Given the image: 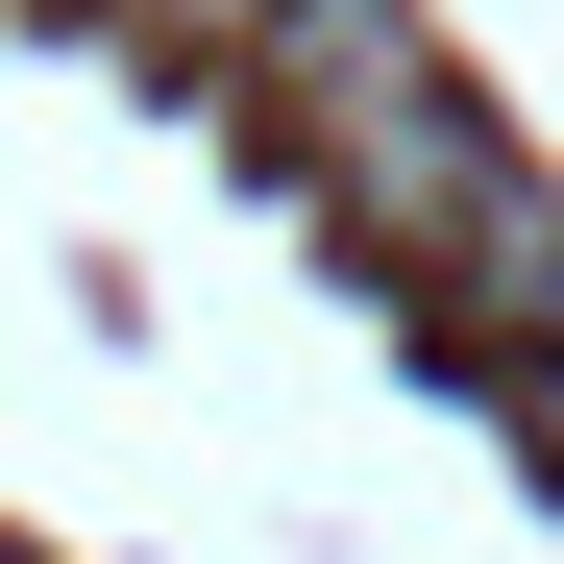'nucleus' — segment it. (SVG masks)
Returning <instances> with one entry per match:
<instances>
[{
    "label": "nucleus",
    "instance_id": "f257e3e1",
    "mask_svg": "<svg viewBox=\"0 0 564 564\" xmlns=\"http://www.w3.org/2000/svg\"><path fill=\"white\" fill-rule=\"evenodd\" d=\"M246 99L295 123V148H319V197H344L368 246H393V270H442V246H466V197L516 172L491 123L442 99V50L393 25V0H270V50H246Z\"/></svg>",
    "mask_w": 564,
    "mask_h": 564
},
{
    "label": "nucleus",
    "instance_id": "f03ea898",
    "mask_svg": "<svg viewBox=\"0 0 564 564\" xmlns=\"http://www.w3.org/2000/svg\"><path fill=\"white\" fill-rule=\"evenodd\" d=\"M123 25H148V50H221V74H246V50H270V0H123Z\"/></svg>",
    "mask_w": 564,
    "mask_h": 564
},
{
    "label": "nucleus",
    "instance_id": "7ed1b4c3",
    "mask_svg": "<svg viewBox=\"0 0 564 564\" xmlns=\"http://www.w3.org/2000/svg\"><path fill=\"white\" fill-rule=\"evenodd\" d=\"M516 417H540V466H564V319H540V344H516Z\"/></svg>",
    "mask_w": 564,
    "mask_h": 564
}]
</instances>
